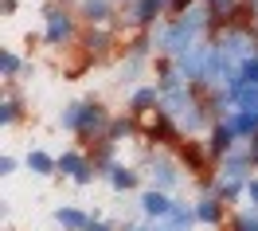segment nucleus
<instances>
[{"label": "nucleus", "mask_w": 258, "mask_h": 231, "mask_svg": "<svg viewBox=\"0 0 258 231\" xmlns=\"http://www.w3.org/2000/svg\"><path fill=\"white\" fill-rule=\"evenodd\" d=\"M129 130H133L129 122H117V126H113V141H121V137H129Z\"/></svg>", "instance_id": "b1692460"}, {"label": "nucleus", "mask_w": 258, "mask_h": 231, "mask_svg": "<svg viewBox=\"0 0 258 231\" xmlns=\"http://www.w3.org/2000/svg\"><path fill=\"white\" fill-rule=\"evenodd\" d=\"M161 4H164V0H141V8H137L133 16H137V20H153L157 12H161Z\"/></svg>", "instance_id": "aec40b11"}, {"label": "nucleus", "mask_w": 258, "mask_h": 231, "mask_svg": "<svg viewBox=\"0 0 258 231\" xmlns=\"http://www.w3.org/2000/svg\"><path fill=\"white\" fill-rule=\"evenodd\" d=\"M110 181H113V188H133L137 177H133L129 168H110Z\"/></svg>", "instance_id": "6ab92c4d"}, {"label": "nucleus", "mask_w": 258, "mask_h": 231, "mask_svg": "<svg viewBox=\"0 0 258 231\" xmlns=\"http://www.w3.org/2000/svg\"><path fill=\"white\" fill-rule=\"evenodd\" d=\"M55 219H59L67 231H86V227H90V215L79 212V208H59V212H55Z\"/></svg>", "instance_id": "6e6552de"}, {"label": "nucleus", "mask_w": 258, "mask_h": 231, "mask_svg": "<svg viewBox=\"0 0 258 231\" xmlns=\"http://www.w3.org/2000/svg\"><path fill=\"white\" fill-rule=\"evenodd\" d=\"M149 172H153V181H157V188H172V184H176V168L168 165V161H153V165H149Z\"/></svg>", "instance_id": "9b49d317"}, {"label": "nucleus", "mask_w": 258, "mask_h": 231, "mask_svg": "<svg viewBox=\"0 0 258 231\" xmlns=\"http://www.w3.org/2000/svg\"><path fill=\"white\" fill-rule=\"evenodd\" d=\"M231 137H235L231 122H227V126H215V133H211V149H215V153H223V149L231 145Z\"/></svg>", "instance_id": "2eb2a0df"}, {"label": "nucleus", "mask_w": 258, "mask_h": 231, "mask_svg": "<svg viewBox=\"0 0 258 231\" xmlns=\"http://www.w3.org/2000/svg\"><path fill=\"white\" fill-rule=\"evenodd\" d=\"M246 192H250V200L258 204V181H250V184H246Z\"/></svg>", "instance_id": "a878e982"}, {"label": "nucleus", "mask_w": 258, "mask_h": 231, "mask_svg": "<svg viewBox=\"0 0 258 231\" xmlns=\"http://www.w3.org/2000/svg\"><path fill=\"white\" fill-rule=\"evenodd\" d=\"M86 231H90V227H86Z\"/></svg>", "instance_id": "c756f323"}, {"label": "nucleus", "mask_w": 258, "mask_h": 231, "mask_svg": "<svg viewBox=\"0 0 258 231\" xmlns=\"http://www.w3.org/2000/svg\"><path fill=\"white\" fill-rule=\"evenodd\" d=\"M90 231H110V227H90Z\"/></svg>", "instance_id": "c85d7f7f"}, {"label": "nucleus", "mask_w": 258, "mask_h": 231, "mask_svg": "<svg viewBox=\"0 0 258 231\" xmlns=\"http://www.w3.org/2000/svg\"><path fill=\"white\" fill-rule=\"evenodd\" d=\"M141 208H145L149 215H157V219H168V212H172L176 204H172V200L164 196L161 188H153V192H145V200H141Z\"/></svg>", "instance_id": "423d86ee"}, {"label": "nucleus", "mask_w": 258, "mask_h": 231, "mask_svg": "<svg viewBox=\"0 0 258 231\" xmlns=\"http://www.w3.org/2000/svg\"><path fill=\"white\" fill-rule=\"evenodd\" d=\"M192 223H196V212L184 208V204H176L168 212V219H164V231H192Z\"/></svg>", "instance_id": "0eeeda50"}, {"label": "nucleus", "mask_w": 258, "mask_h": 231, "mask_svg": "<svg viewBox=\"0 0 258 231\" xmlns=\"http://www.w3.org/2000/svg\"><path fill=\"white\" fill-rule=\"evenodd\" d=\"M133 231H164V227H157V223H141V227H133Z\"/></svg>", "instance_id": "bb28decb"}, {"label": "nucleus", "mask_w": 258, "mask_h": 231, "mask_svg": "<svg viewBox=\"0 0 258 231\" xmlns=\"http://www.w3.org/2000/svg\"><path fill=\"white\" fill-rule=\"evenodd\" d=\"M82 12H86L90 20H106L110 4H106V0H82Z\"/></svg>", "instance_id": "f3484780"}, {"label": "nucleus", "mask_w": 258, "mask_h": 231, "mask_svg": "<svg viewBox=\"0 0 258 231\" xmlns=\"http://www.w3.org/2000/svg\"><path fill=\"white\" fill-rule=\"evenodd\" d=\"M0 122H4V126H12V122H16V102H12V98L4 102V110H0Z\"/></svg>", "instance_id": "4be33fe9"}, {"label": "nucleus", "mask_w": 258, "mask_h": 231, "mask_svg": "<svg viewBox=\"0 0 258 231\" xmlns=\"http://www.w3.org/2000/svg\"><path fill=\"white\" fill-rule=\"evenodd\" d=\"M16 67H20V59L12 55V51H4V55H0V71H4V75H12Z\"/></svg>", "instance_id": "412c9836"}, {"label": "nucleus", "mask_w": 258, "mask_h": 231, "mask_svg": "<svg viewBox=\"0 0 258 231\" xmlns=\"http://www.w3.org/2000/svg\"><path fill=\"white\" fill-rule=\"evenodd\" d=\"M59 168H63V172H71V177H75L79 184H86L90 177H94V168L86 165L79 153H63V157H59Z\"/></svg>", "instance_id": "39448f33"}, {"label": "nucleus", "mask_w": 258, "mask_h": 231, "mask_svg": "<svg viewBox=\"0 0 258 231\" xmlns=\"http://www.w3.org/2000/svg\"><path fill=\"white\" fill-rule=\"evenodd\" d=\"M12 168H16V161H12V157H0V172H4V177H8Z\"/></svg>", "instance_id": "393cba45"}, {"label": "nucleus", "mask_w": 258, "mask_h": 231, "mask_svg": "<svg viewBox=\"0 0 258 231\" xmlns=\"http://www.w3.org/2000/svg\"><path fill=\"white\" fill-rule=\"evenodd\" d=\"M215 4H223V8H227V4H231V0H215Z\"/></svg>", "instance_id": "cd10ccee"}, {"label": "nucleus", "mask_w": 258, "mask_h": 231, "mask_svg": "<svg viewBox=\"0 0 258 231\" xmlns=\"http://www.w3.org/2000/svg\"><path fill=\"white\" fill-rule=\"evenodd\" d=\"M180 24H184L192 35H200L204 28H208V8H200V4H196V8H188V12L180 16Z\"/></svg>", "instance_id": "f8f14e48"}, {"label": "nucleus", "mask_w": 258, "mask_h": 231, "mask_svg": "<svg viewBox=\"0 0 258 231\" xmlns=\"http://www.w3.org/2000/svg\"><path fill=\"white\" fill-rule=\"evenodd\" d=\"M239 83H250V86H258V59H246V63L239 67Z\"/></svg>", "instance_id": "a211bd4d"}, {"label": "nucleus", "mask_w": 258, "mask_h": 231, "mask_svg": "<svg viewBox=\"0 0 258 231\" xmlns=\"http://www.w3.org/2000/svg\"><path fill=\"white\" fill-rule=\"evenodd\" d=\"M231 130H235V137H250L258 130V110H239L231 118Z\"/></svg>", "instance_id": "1a4fd4ad"}, {"label": "nucleus", "mask_w": 258, "mask_h": 231, "mask_svg": "<svg viewBox=\"0 0 258 231\" xmlns=\"http://www.w3.org/2000/svg\"><path fill=\"white\" fill-rule=\"evenodd\" d=\"M28 168H32V172H39V177H47L51 168H55V161H51L43 149H35V153H28Z\"/></svg>", "instance_id": "4468645a"}, {"label": "nucleus", "mask_w": 258, "mask_h": 231, "mask_svg": "<svg viewBox=\"0 0 258 231\" xmlns=\"http://www.w3.org/2000/svg\"><path fill=\"white\" fill-rule=\"evenodd\" d=\"M239 231H258V215H239Z\"/></svg>", "instance_id": "5701e85b"}, {"label": "nucleus", "mask_w": 258, "mask_h": 231, "mask_svg": "<svg viewBox=\"0 0 258 231\" xmlns=\"http://www.w3.org/2000/svg\"><path fill=\"white\" fill-rule=\"evenodd\" d=\"M235 79H239V63L223 47H215L211 51V63H208V83H235Z\"/></svg>", "instance_id": "20e7f679"}, {"label": "nucleus", "mask_w": 258, "mask_h": 231, "mask_svg": "<svg viewBox=\"0 0 258 231\" xmlns=\"http://www.w3.org/2000/svg\"><path fill=\"white\" fill-rule=\"evenodd\" d=\"M208 63H211V51L208 47H192V51H184V55H180V79H184V83H188V79H200V75H204V79H208Z\"/></svg>", "instance_id": "7ed1b4c3"}, {"label": "nucleus", "mask_w": 258, "mask_h": 231, "mask_svg": "<svg viewBox=\"0 0 258 231\" xmlns=\"http://www.w3.org/2000/svg\"><path fill=\"white\" fill-rule=\"evenodd\" d=\"M67 35H71V20L63 12H47V39L51 43H63Z\"/></svg>", "instance_id": "9d476101"}, {"label": "nucleus", "mask_w": 258, "mask_h": 231, "mask_svg": "<svg viewBox=\"0 0 258 231\" xmlns=\"http://www.w3.org/2000/svg\"><path fill=\"white\" fill-rule=\"evenodd\" d=\"M161 110L172 114V118L192 110V94H188V83H184L180 75H168V83H164V90H161Z\"/></svg>", "instance_id": "f03ea898"}, {"label": "nucleus", "mask_w": 258, "mask_h": 231, "mask_svg": "<svg viewBox=\"0 0 258 231\" xmlns=\"http://www.w3.org/2000/svg\"><path fill=\"white\" fill-rule=\"evenodd\" d=\"M196 219H200V223H219V200L204 196L200 204H196Z\"/></svg>", "instance_id": "ddd939ff"}, {"label": "nucleus", "mask_w": 258, "mask_h": 231, "mask_svg": "<svg viewBox=\"0 0 258 231\" xmlns=\"http://www.w3.org/2000/svg\"><path fill=\"white\" fill-rule=\"evenodd\" d=\"M133 106H137V110H149V106H161V90H137V94H133Z\"/></svg>", "instance_id": "dca6fc26"}, {"label": "nucleus", "mask_w": 258, "mask_h": 231, "mask_svg": "<svg viewBox=\"0 0 258 231\" xmlns=\"http://www.w3.org/2000/svg\"><path fill=\"white\" fill-rule=\"evenodd\" d=\"M63 126L75 133H102V126H106V114H102V106H94V102H71L63 110Z\"/></svg>", "instance_id": "f257e3e1"}]
</instances>
